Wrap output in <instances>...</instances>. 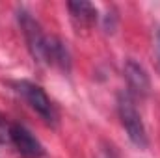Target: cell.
Segmentation results:
<instances>
[{"label":"cell","mask_w":160,"mask_h":158,"mask_svg":"<svg viewBox=\"0 0 160 158\" xmlns=\"http://www.w3.org/2000/svg\"><path fill=\"white\" fill-rule=\"evenodd\" d=\"M118 110H119V117L121 123L130 138V141L140 147V149H145L147 147V134H145V126H143V121L140 112L136 110L134 106V101L128 93H119L118 97Z\"/></svg>","instance_id":"cell-1"},{"label":"cell","mask_w":160,"mask_h":158,"mask_svg":"<svg viewBox=\"0 0 160 158\" xmlns=\"http://www.w3.org/2000/svg\"><path fill=\"white\" fill-rule=\"evenodd\" d=\"M17 87H19V93L26 99V102H28L47 123H56V110H54L50 99L47 97V93L41 89L39 86H36V84L24 80V82H19Z\"/></svg>","instance_id":"cell-2"},{"label":"cell","mask_w":160,"mask_h":158,"mask_svg":"<svg viewBox=\"0 0 160 158\" xmlns=\"http://www.w3.org/2000/svg\"><path fill=\"white\" fill-rule=\"evenodd\" d=\"M19 24L22 28V34L26 37L28 43V48L32 52V56L38 60V62H45V39L47 36L41 32L39 22L26 11H19Z\"/></svg>","instance_id":"cell-3"},{"label":"cell","mask_w":160,"mask_h":158,"mask_svg":"<svg viewBox=\"0 0 160 158\" xmlns=\"http://www.w3.org/2000/svg\"><path fill=\"white\" fill-rule=\"evenodd\" d=\"M9 138L13 141V145L17 147V151L24 158H39L43 156V145L32 136V132L21 125H13L9 128Z\"/></svg>","instance_id":"cell-4"},{"label":"cell","mask_w":160,"mask_h":158,"mask_svg":"<svg viewBox=\"0 0 160 158\" xmlns=\"http://www.w3.org/2000/svg\"><path fill=\"white\" fill-rule=\"evenodd\" d=\"M123 73H125V78L128 82V87H130L134 93H138L140 97H145V95L149 93V89H151L149 75L145 73V69H143L138 62L127 60Z\"/></svg>","instance_id":"cell-5"},{"label":"cell","mask_w":160,"mask_h":158,"mask_svg":"<svg viewBox=\"0 0 160 158\" xmlns=\"http://www.w3.org/2000/svg\"><path fill=\"white\" fill-rule=\"evenodd\" d=\"M45 62L58 65L62 69H69V65H71L69 52H67L65 45L58 37H47L45 39Z\"/></svg>","instance_id":"cell-6"},{"label":"cell","mask_w":160,"mask_h":158,"mask_svg":"<svg viewBox=\"0 0 160 158\" xmlns=\"http://www.w3.org/2000/svg\"><path fill=\"white\" fill-rule=\"evenodd\" d=\"M69 11H71L73 19L78 21L80 24H84V26L93 24L95 19H97L95 6L89 4V2H84V0H80V2H69Z\"/></svg>","instance_id":"cell-7"},{"label":"cell","mask_w":160,"mask_h":158,"mask_svg":"<svg viewBox=\"0 0 160 158\" xmlns=\"http://www.w3.org/2000/svg\"><path fill=\"white\" fill-rule=\"evenodd\" d=\"M97 158H118V155L114 153V149L110 145H102V149L99 151Z\"/></svg>","instance_id":"cell-8"},{"label":"cell","mask_w":160,"mask_h":158,"mask_svg":"<svg viewBox=\"0 0 160 158\" xmlns=\"http://www.w3.org/2000/svg\"><path fill=\"white\" fill-rule=\"evenodd\" d=\"M158 52H160V32H158Z\"/></svg>","instance_id":"cell-9"}]
</instances>
